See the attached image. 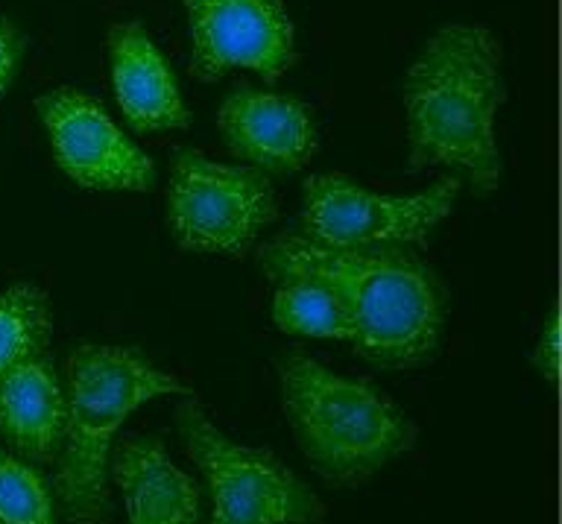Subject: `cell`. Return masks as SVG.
I'll return each instance as SVG.
<instances>
[{
  "label": "cell",
  "mask_w": 562,
  "mask_h": 524,
  "mask_svg": "<svg viewBox=\"0 0 562 524\" xmlns=\"http://www.w3.org/2000/svg\"><path fill=\"white\" fill-rule=\"evenodd\" d=\"M460 179L454 174L419 193L390 197L375 193L342 174H316L305 179V209L299 232L305 241L328 249L369 246H425L442 220L454 211Z\"/></svg>",
  "instance_id": "7"
},
{
  "label": "cell",
  "mask_w": 562,
  "mask_h": 524,
  "mask_svg": "<svg viewBox=\"0 0 562 524\" xmlns=\"http://www.w3.org/2000/svg\"><path fill=\"white\" fill-rule=\"evenodd\" d=\"M53 334L50 299L35 285H15L0 297V376L42 355Z\"/></svg>",
  "instance_id": "15"
},
{
  "label": "cell",
  "mask_w": 562,
  "mask_h": 524,
  "mask_svg": "<svg viewBox=\"0 0 562 524\" xmlns=\"http://www.w3.org/2000/svg\"><path fill=\"white\" fill-rule=\"evenodd\" d=\"M0 524H59L44 475L0 448Z\"/></svg>",
  "instance_id": "16"
},
{
  "label": "cell",
  "mask_w": 562,
  "mask_h": 524,
  "mask_svg": "<svg viewBox=\"0 0 562 524\" xmlns=\"http://www.w3.org/2000/svg\"><path fill=\"white\" fill-rule=\"evenodd\" d=\"M560 308L553 305L548 320L542 325V334H539V343L533 349V367L536 372L548 381H557L560 378V349H562V332H560Z\"/></svg>",
  "instance_id": "18"
},
{
  "label": "cell",
  "mask_w": 562,
  "mask_h": 524,
  "mask_svg": "<svg viewBox=\"0 0 562 524\" xmlns=\"http://www.w3.org/2000/svg\"><path fill=\"white\" fill-rule=\"evenodd\" d=\"M130 524H200V487L153 437H130L109 457Z\"/></svg>",
  "instance_id": "12"
},
{
  "label": "cell",
  "mask_w": 562,
  "mask_h": 524,
  "mask_svg": "<svg viewBox=\"0 0 562 524\" xmlns=\"http://www.w3.org/2000/svg\"><path fill=\"white\" fill-rule=\"evenodd\" d=\"M158 395H191V387L130 346L86 343L68 358L65 439L53 492L74 524L109 516V448L132 411Z\"/></svg>",
  "instance_id": "4"
},
{
  "label": "cell",
  "mask_w": 562,
  "mask_h": 524,
  "mask_svg": "<svg viewBox=\"0 0 562 524\" xmlns=\"http://www.w3.org/2000/svg\"><path fill=\"white\" fill-rule=\"evenodd\" d=\"M35 112L50 138L53 161L86 191H149L156 165L121 132L100 100L77 88H56L35 100Z\"/></svg>",
  "instance_id": "8"
},
{
  "label": "cell",
  "mask_w": 562,
  "mask_h": 524,
  "mask_svg": "<svg viewBox=\"0 0 562 524\" xmlns=\"http://www.w3.org/2000/svg\"><path fill=\"white\" fill-rule=\"evenodd\" d=\"M0 434L35 464H53L65 439V393L47 352L0 376Z\"/></svg>",
  "instance_id": "13"
},
{
  "label": "cell",
  "mask_w": 562,
  "mask_h": 524,
  "mask_svg": "<svg viewBox=\"0 0 562 524\" xmlns=\"http://www.w3.org/2000/svg\"><path fill=\"white\" fill-rule=\"evenodd\" d=\"M26 53V35L12 18L0 15V100L9 94Z\"/></svg>",
  "instance_id": "17"
},
{
  "label": "cell",
  "mask_w": 562,
  "mask_h": 524,
  "mask_svg": "<svg viewBox=\"0 0 562 524\" xmlns=\"http://www.w3.org/2000/svg\"><path fill=\"white\" fill-rule=\"evenodd\" d=\"M267 279H311L337 293L351 320V346L381 369H416L437 358L448 293L416 246L328 249L296 232L261 246Z\"/></svg>",
  "instance_id": "1"
},
{
  "label": "cell",
  "mask_w": 562,
  "mask_h": 524,
  "mask_svg": "<svg viewBox=\"0 0 562 524\" xmlns=\"http://www.w3.org/2000/svg\"><path fill=\"white\" fill-rule=\"evenodd\" d=\"M191 26V74L217 82L246 68L267 86L279 82L296 62V30L284 0H182Z\"/></svg>",
  "instance_id": "9"
},
{
  "label": "cell",
  "mask_w": 562,
  "mask_h": 524,
  "mask_svg": "<svg viewBox=\"0 0 562 524\" xmlns=\"http://www.w3.org/2000/svg\"><path fill=\"white\" fill-rule=\"evenodd\" d=\"M217 130L228 153L267 176H293L316 156L311 105L290 94L240 86L220 103Z\"/></svg>",
  "instance_id": "10"
},
{
  "label": "cell",
  "mask_w": 562,
  "mask_h": 524,
  "mask_svg": "<svg viewBox=\"0 0 562 524\" xmlns=\"http://www.w3.org/2000/svg\"><path fill=\"white\" fill-rule=\"evenodd\" d=\"M276 218L279 202L267 174L249 165H220L196 149L173 156L167 220L182 253L244 258Z\"/></svg>",
  "instance_id": "6"
},
{
  "label": "cell",
  "mask_w": 562,
  "mask_h": 524,
  "mask_svg": "<svg viewBox=\"0 0 562 524\" xmlns=\"http://www.w3.org/2000/svg\"><path fill=\"white\" fill-rule=\"evenodd\" d=\"M112 86L123 118L138 135L188 130L191 112L182 100L173 68L138 21L109 30Z\"/></svg>",
  "instance_id": "11"
},
{
  "label": "cell",
  "mask_w": 562,
  "mask_h": 524,
  "mask_svg": "<svg viewBox=\"0 0 562 524\" xmlns=\"http://www.w3.org/2000/svg\"><path fill=\"white\" fill-rule=\"evenodd\" d=\"M272 323L288 334L351 343V320L346 308L337 293L319 281H281L272 297Z\"/></svg>",
  "instance_id": "14"
},
{
  "label": "cell",
  "mask_w": 562,
  "mask_h": 524,
  "mask_svg": "<svg viewBox=\"0 0 562 524\" xmlns=\"http://www.w3.org/2000/svg\"><path fill=\"white\" fill-rule=\"evenodd\" d=\"M407 165L448 167L490 197L501 185L495 118L507 100L498 38L477 24H448L430 35L404 74Z\"/></svg>",
  "instance_id": "2"
},
{
  "label": "cell",
  "mask_w": 562,
  "mask_h": 524,
  "mask_svg": "<svg viewBox=\"0 0 562 524\" xmlns=\"http://www.w3.org/2000/svg\"><path fill=\"white\" fill-rule=\"evenodd\" d=\"M184 451L209 481L214 499L211 524H311L325 504L270 448L232 443L205 416L200 402L182 395L176 408Z\"/></svg>",
  "instance_id": "5"
},
{
  "label": "cell",
  "mask_w": 562,
  "mask_h": 524,
  "mask_svg": "<svg viewBox=\"0 0 562 524\" xmlns=\"http://www.w3.org/2000/svg\"><path fill=\"white\" fill-rule=\"evenodd\" d=\"M279 381L302 455L334 490L363 487L419 439L411 416L375 384L340 376L299 349L279 358Z\"/></svg>",
  "instance_id": "3"
}]
</instances>
